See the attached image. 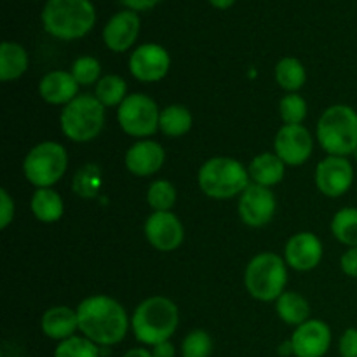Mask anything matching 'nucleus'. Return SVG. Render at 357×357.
Instances as JSON below:
<instances>
[{
    "mask_svg": "<svg viewBox=\"0 0 357 357\" xmlns=\"http://www.w3.org/2000/svg\"><path fill=\"white\" fill-rule=\"evenodd\" d=\"M314 142L309 129L298 126H282L274 139V153L286 166H302L312 155Z\"/></svg>",
    "mask_w": 357,
    "mask_h": 357,
    "instance_id": "nucleus-11",
    "label": "nucleus"
},
{
    "mask_svg": "<svg viewBox=\"0 0 357 357\" xmlns=\"http://www.w3.org/2000/svg\"><path fill=\"white\" fill-rule=\"evenodd\" d=\"M54 357H100V347L86 337H72L59 342Z\"/></svg>",
    "mask_w": 357,
    "mask_h": 357,
    "instance_id": "nucleus-30",
    "label": "nucleus"
},
{
    "mask_svg": "<svg viewBox=\"0 0 357 357\" xmlns=\"http://www.w3.org/2000/svg\"><path fill=\"white\" fill-rule=\"evenodd\" d=\"M38 94L49 105H68L79 96V82L73 79L72 72L54 70L42 77Z\"/></svg>",
    "mask_w": 357,
    "mask_h": 357,
    "instance_id": "nucleus-19",
    "label": "nucleus"
},
{
    "mask_svg": "<svg viewBox=\"0 0 357 357\" xmlns=\"http://www.w3.org/2000/svg\"><path fill=\"white\" fill-rule=\"evenodd\" d=\"M145 236L157 251L169 253L181 246L185 230L174 213L153 211L145 222Z\"/></svg>",
    "mask_w": 357,
    "mask_h": 357,
    "instance_id": "nucleus-13",
    "label": "nucleus"
},
{
    "mask_svg": "<svg viewBox=\"0 0 357 357\" xmlns=\"http://www.w3.org/2000/svg\"><path fill=\"white\" fill-rule=\"evenodd\" d=\"M316 135L328 155H351L357 150V112L349 105L326 108L317 122Z\"/></svg>",
    "mask_w": 357,
    "mask_h": 357,
    "instance_id": "nucleus-4",
    "label": "nucleus"
},
{
    "mask_svg": "<svg viewBox=\"0 0 357 357\" xmlns=\"http://www.w3.org/2000/svg\"><path fill=\"white\" fill-rule=\"evenodd\" d=\"M293 356L296 357H323L331 345V330L319 319H309L296 326L291 337Z\"/></svg>",
    "mask_w": 357,
    "mask_h": 357,
    "instance_id": "nucleus-15",
    "label": "nucleus"
},
{
    "mask_svg": "<svg viewBox=\"0 0 357 357\" xmlns=\"http://www.w3.org/2000/svg\"><path fill=\"white\" fill-rule=\"evenodd\" d=\"M286 264L300 272L316 268L323 258V243L312 232H298L288 241L284 248Z\"/></svg>",
    "mask_w": 357,
    "mask_h": 357,
    "instance_id": "nucleus-16",
    "label": "nucleus"
},
{
    "mask_svg": "<svg viewBox=\"0 0 357 357\" xmlns=\"http://www.w3.org/2000/svg\"><path fill=\"white\" fill-rule=\"evenodd\" d=\"M192 124H194V117L183 105H169L160 110L159 129L169 138H180V136L187 135Z\"/></svg>",
    "mask_w": 357,
    "mask_h": 357,
    "instance_id": "nucleus-25",
    "label": "nucleus"
},
{
    "mask_svg": "<svg viewBox=\"0 0 357 357\" xmlns=\"http://www.w3.org/2000/svg\"><path fill=\"white\" fill-rule=\"evenodd\" d=\"M14 218V201L6 188L0 190V229L6 230Z\"/></svg>",
    "mask_w": 357,
    "mask_h": 357,
    "instance_id": "nucleus-34",
    "label": "nucleus"
},
{
    "mask_svg": "<svg viewBox=\"0 0 357 357\" xmlns=\"http://www.w3.org/2000/svg\"><path fill=\"white\" fill-rule=\"evenodd\" d=\"M42 331L51 340L63 342L66 338L75 337V331L79 330V314L77 310L70 309V307L58 305L52 309L45 310L40 321Z\"/></svg>",
    "mask_w": 357,
    "mask_h": 357,
    "instance_id": "nucleus-20",
    "label": "nucleus"
},
{
    "mask_svg": "<svg viewBox=\"0 0 357 357\" xmlns=\"http://www.w3.org/2000/svg\"><path fill=\"white\" fill-rule=\"evenodd\" d=\"M160 0H122V3L129 7V10H149L153 6H157Z\"/></svg>",
    "mask_w": 357,
    "mask_h": 357,
    "instance_id": "nucleus-38",
    "label": "nucleus"
},
{
    "mask_svg": "<svg viewBox=\"0 0 357 357\" xmlns=\"http://www.w3.org/2000/svg\"><path fill=\"white\" fill-rule=\"evenodd\" d=\"M73 79L79 82V86H91L94 82H100L101 79V65L93 56H80L72 65Z\"/></svg>",
    "mask_w": 357,
    "mask_h": 357,
    "instance_id": "nucleus-33",
    "label": "nucleus"
},
{
    "mask_svg": "<svg viewBox=\"0 0 357 357\" xmlns=\"http://www.w3.org/2000/svg\"><path fill=\"white\" fill-rule=\"evenodd\" d=\"M63 135L75 143H87L98 138L105 126V107L96 96L79 94L65 105L59 117Z\"/></svg>",
    "mask_w": 357,
    "mask_h": 357,
    "instance_id": "nucleus-6",
    "label": "nucleus"
},
{
    "mask_svg": "<svg viewBox=\"0 0 357 357\" xmlns=\"http://www.w3.org/2000/svg\"><path fill=\"white\" fill-rule=\"evenodd\" d=\"M340 267L345 275H349V278L352 279H357V246L349 248V250L342 255Z\"/></svg>",
    "mask_w": 357,
    "mask_h": 357,
    "instance_id": "nucleus-36",
    "label": "nucleus"
},
{
    "mask_svg": "<svg viewBox=\"0 0 357 357\" xmlns=\"http://www.w3.org/2000/svg\"><path fill=\"white\" fill-rule=\"evenodd\" d=\"M213 352V338L208 331L194 330L181 344V357H209Z\"/></svg>",
    "mask_w": 357,
    "mask_h": 357,
    "instance_id": "nucleus-32",
    "label": "nucleus"
},
{
    "mask_svg": "<svg viewBox=\"0 0 357 357\" xmlns=\"http://www.w3.org/2000/svg\"><path fill=\"white\" fill-rule=\"evenodd\" d=\"M316 187L326 197H342L354 183V167L347 157L328 155L316 167Z\"/></svg>",
    "mask_w": 357,
    "mask_h": 357,
    "instance_id": "nucleus-10",
    "label": "nucleus"
},
{
    "mask_svg": "<svg viewBox=\"0 0 357 357\" xmlns=\"http://www.w3.org/2000/svg\"><path fill=\"white\" fill-rule=\"evenodd\" d=\"M279 115L286 126H298L307 117V101L300 94L289 93L279 101Z\"/></svg>",
    "mask_w": 357,
    "mask_h": 357,
    "instance_id": "nucleus-31",
    "label": "nucleus"
},
{
    "mask_svg": "<svg viewBox=\"0 0 357 357\" xmlns=\"http://www.w3.org/2000/svg\"><path fill=\"white\" fill-rule=\"evenodd\" d=\"M275 310L279 317L289 326H300L307 323L310 316V305L307 298H303L296 291H284L275 300Z\"/></svg>",
    "mask_w": 357,
    "mask_h": 357,
    "instance_id": "nucleus-24",
    "label": "nucleus"
},
{
    "mask_svg": "<svg viewBox=\"0 0 357 357\" xmlns=\"http://www.w3.org/2000/svg\"><path fill=\"white\" fill-rule=\"evenodd\" d=\"M275 195L268 187L261 185H250L241 194L239 199V216L248 227H264L274 218L275 215Z\"/></svg>",
    "mask_w": 357,
    "mask_h": 357,
    "instance_id": "nucleus-14",
    "label": "nucleus"
},
{
    "mask_svg": "<svg viewBox=\"0 0 357 357\" xmlns=\"http://www.w3.org/2000/svg\"><path fill=\"white\" fill-rule=\"evenodd\" d=\"M28 70V54L16 42H2L0 45V80L10 82Z\"/></svg>",
    "mask_w": 357,
    "mask_h": 357,
    "instance_id": "nucleus-22",
    "label": "nucleus"
},
{
    "mask_svg": "<svg viewBox=\"0 0 357 357\" xmlns=\"http://www.w3.org/2000/svg\"><path fill=\"white\" fill-rule=\"evenodd\" d=\"M160 110L146 94H129L117 110V121L122 131L135 138H149L159 129Z\"/></svg>",
    "mask_w": 357,
    "mask_h": 357,
    "instance_id": "nucleus-9",
    "label": "nucleus"
},
{
    "mask_svg": "<svg viewBox=\"0 0 357 357\" xmlns=\"http://www.w3.org/2000/svg\"><path fill=\"white\" fill-rule=\"evenodd\" d=\"M96 10L91 0H47L42 23L47 33L61 40H75L91 31Z\"/></svg>",
    "mask_w": 357,
    "mask_h": 357,
    "instance_id": "nucleus-3",
    "label": "nucleus"
},
{
    "mask_svg": "<svg viewBox=\"0 0 357 357\" xmlns=\"http://www.w3.org/2000/svg\"><path fill=\"white\" fill-rule=\"evenodd\" d=\"M166 152L153 139H139L126 152V167L136 176H150L164 166Z\"/></svg>",
    "mask_w": 357,
    "mask_h": 357,
    "instance_id": "nucleus-18",
    "label": "nucleus"
},
{
    "mask_svg": "<svg viewBox=\"0 0 357 357\" xmlns=\"http://www.w3.org/2000/svg\"><path fill=\"white\" fill-rule=\"evenodd\" d=\"M250 178V171L232 157H213L202 164L197 174L201 190L218 201L243 194L251 185Z\"/></svg>",
    "mask_w": 357,
    "mask_h": 357,
    "instance_id": "nucleus-5",
    "label": "nucleus"
},
{
    "mask_svg": "<svg viewBox=\"0 0 357 357\" xmlns=\"http://www.w3.org/2000/svg\"><path fill=\"white\" fill-rule=\"evenodd\" d=\"M139 33V17L135 10H121L110 17L103 30V40L110 51L124 52L136 42Z\"/></svg>",
    "mask_w": 357,
    "mask_h": 357,
    "instance_id": "nucleus-17",
    "label": "nucleus"
},
{
    "mask_svg": "<svg viewBox=\"0 0 357 357\" xmlns=\"http://www.w3.org/2000/svg\"><path fill=\"white\" fill-rule=\"evenodd\" d=\"M153 357H174L176 356V351H174V345L167 342H160V344L153 345L152 347Z\"/></svg>",
    "mask_w": 357,
    "mask_h": 357,
    "instance_id": "nucleus-37",
    "label": "nucleus"
},
{
    "mask_svg": "<svg viewBox=\"0 0 357 357\" xmlns=\"http://www.w3.org/2000/svg\"><path fill=\"white\" fill-rule=\"evenodd\" d=\"M68 167V153L56 142H42L28 152L23 160L26 180L37 188H51L58 183Z\"/></svg>",
    "mask_w": 357,
    "mask_h": 357,
    "instance_id": "nucleus-8",
    "label": "nucleus"
},
{
    "mask_svg": "<svg viewBox=\"0 0 357 357\" xmlns=\"http://www.w3.org/2000/svg\"><path fill=\"white\" fill-rule=\"evenodd\" d=\"M94 96L100 103L107 107H121L122 101L128 98V84L121 75H105L96 84Z\"/></svg>",
    "mask_w": 357,
    "mask_h": 357,
    "instance_id": "nucleus-27",
    "label": "nucleus"
},
{
    "mask_svg": "<svg viewBox=\"0 0 357 357\" xmlns=\"http://www.w3.org/2000/svg\"><path fill=\"white\" fill-rule=\"evenodd\" d=\"M146 202L153 211H171L176 202V188L167 180H155L146 192Z\"/></svg>",
    "mask_w": 357,
    "mask_h": 357,
    "instance_id": "nucleus-29",
    "label": "nucleus"
},
{
    "mask_svg": "<svg viewBox=\"0 0 357 357\" xmlns=\"http://www.w3.org/2000/svg\"><path fill=\"white\" fill-rule=\"evenodd\" d=\"M180 323V312L173 300L166 296H152L136 307L131 317V328L135 338L143 345L167 342L176 331Z\"/></svg>",
    "mask_w": 357,
    "mask_h": 357,
    "instance_id": "nucleus-2",
    "label": "nucleus"
},
{
    "mask_svg": "<svg viewBox=\"0 0 357 357\" xmlns=\"http://www.w3.org/2000/svg\"><path fill=\"white\" fill-rule=\"evenodd\" d=\"M122 357H153V354H152V351H149V349L136 347V349H131V351L126 352Z\"/></svg>",
    "mask_w": 357,
    "mask_h": 357,
    "instance_id": "nucleus-39",
    "label": "nucleus"
},
{
    "mask_svg": "<svg viewBox=\"0 0 357 357\" xmlns=\"http://www.w3.org/2000/svg\"><path fill=\"white\" fill-rule=\"evenodd\" d=\"M305 66L296 58H282L275 65V82L288 93H296L305 86Z\"/></svg>",
    "mask_w": 357,
    "mask_h": 357,
    "instance_id": "nucleus-26",
    "label": "nucleus"
},
{
    "mask_svg": "<svg viewBox=\"0 0 357 357\" xmlns=\"http://www.w3.org/2000/svg\"><path fill=\"white\" fill-rule=\"evenodd\" d=\"M338 351L342 357H357V328H349L344 331L338 342Z\"/></svg>",
    "mask_w": 357,
    "mask_h": 357,
    "instance_id": "nucleus-35",
    "label": "nucleus"
},
{
    "mask_svg": "<svg viewBox=\"0 0 357 357\" xmlns=\"http://www.w3.org/2000/svg\"><path fill=\"white\" fill-rule=\"evenodd\" d=\"M209 2H211V6H215L216 9H229L236 0H209Z\"/></svg>",
    "mask_w": 357,
    "mask_h": 357,
    "instance_id": "nucleus-40",
    "label": "nucleus"
},
{
    "mask_svg": "<svg viewBox=\"0 0 357 357\" xmlns=\"http://www.w3.org/2000/svg\"><path fill=\"white\" fill-rule=\"evenodd\" d=\"M284 167L286 164L279 159L278 153L265 152L251 160L248 171H250V176L255 183L271 188L281 183L282 178H284Z\"/></svg>",
    "mask_w": 357,
    "mask_h": 357,
    "instance_id": "nucleus-21",
    "label": "nucleus"
},
{
    "mask_svg": "<svg viewBox=\"0 0 357 357\" xmlns=\"http://www.w3.org/2000/svg\"><path fill=\"white\" fill-rule=\"evenodd\" d=\"M171 66L169 52L159 44H143L129 58V70L139 82H159L167 75Z\"/></svg>",
    "mask_w": 357,
    "mask_h": 357,
    "instance_id": "nucleus-12",
    "label": "nucleus"
},
{
    "mask_svg": "<svg viewBox=\"0 0 357 357\" xmlns=\"http://www.w3.org/2000/svg\"><path fill=\"white\" fill-rule=\"evenodd\" d=\"M79 330L96 345L121 344L129 330V317L117 300L105 295L89 296L77 307Z\"/></svg>",
    "mask_w": 357,
    "mask_h": 357,
    "instance_id": "nucleus-1",
    "label": "nucleus"
},
{
    "mask_svg": "<svg viewBox=\"0 0 357 357\" xmlns=\"http://www.w3.org/2000/svg\"><path fill=\"white\" fill-rule=\"evenodd\" d=\"M31 213L42 223L58 222L65 211L61 195L52 188H37L31 197Z\"/></svg>",
    "mask_w": 357,
    "mask_h": 357,
    "instance_id": "nucleus-23",
    "label": "nucleus"
},
{
    "mask_svg": "<svg viewBox=\"0 0 357 357\" xmlns=\"http://www.w3.org/2000/svg\"><path fill=\"white\" fill-rule=\"evenodd\" d=\"M288 282L286 261L275 253H260L248 264L244 286L253 298L274 302L284 293Z\"/></svg>",
    "mask_w": 357,
    "mask_h": 357,
    "instance_id": "nucleus-7",
    "label": "nucleus"
},
{
    "mask_svg": "<svg viewBox=\"0 0 357 357\" xmlns=\"http://www.w3.org/2000/svg\"><path fill=\"white\" fill-rule=\"evenodd\" d=\"M354 155H356V160H357V150L354 152Z\"/></svg>",
    "mask_w": 357,
    "mask_h": 357,
    "instance_id": "nucleus-41",
    "label": "nucleus"
},
{
    "mask_svg": "<svg viewBox=\"0 0 357 357\" xmlns=\"http://www.w3.org/2000/svg\"><path fill=\"white\" fill-rule=\"evenodd\" d=\"M331 232L338 243L347 248L357 246V208H344L331 220Z\"/></svg>",
    "mask_w": 357,
    "mask_h": 357,
    "instance_id": "nucleus-28",
    "label": "nucleus"
}]
</instances>
